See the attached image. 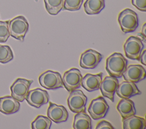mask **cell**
<instances>
[{"mask_svg":"<svg viewBox=\"0 0 146 129\" xmlns=\"http://www.w3.org/2000/svg\"><path fill=\"white\" fill-rule=\"evenodd\" d=\"M127 60L121 53L114 52L106 60V69L110 76L121 77L127 66Z\"/></svg>","mask_w":146,"mask_h":129,"instance_id":"cell-1","label":"cell"},{"mask_svg":"<svg viewBox=\"0 0 146 129\" xmlns=\"http://www.w3.org/2000/svg\"><path fill=\"white\" fill-rule=\"evenodd\" d=\"M121 31L124 33L132 32L139 26V19L137 14L130 9L121 11L117 18Z\"/></svg>","mask_w":146,"mask_h":129,"instance_id":"cell-2","label":"cell"},{"mask_svg":"<svg viewBox=\"0 0 146 129\" xmlns=\"http://www.w3.org/2000/svg\"><path fill=\"white\" fill-rule=\"evenodd\" d=\"M29 27L27 20L22 15L14 18L9 22L10 35L21 41H23Z\"/></svg>","mask_w":146,"mask_h":129,"instance_id":"cell-3","label":"cell"},{"mask_svg":"<svg viewBox=\"0 0 146 129\" xmlns=\"http://www.w3.org/2000/svg\"><path fill=\"white\" fill-rule=\"evenodd\" d=\"M40 85L48 90H55L63 88L62 78L58 72L46 70L39 77Z\"/></svg>","mask_w":146,"mask_h":129,"instance_id":"cell-4","label":"cell"},{"mask_svg":"<svg viewBox=\"0 0 146 129\" xmlns=\"http://www.w3.org/2000/svg\"><path fill=\"white\" fill-rule=\"evenodd\" d=\"M123 48L125 56L127 58L139 60L140 55L144 48V44L140 38L131 36L126 40Z\"/></svg>","mask_w":146,"mask_h":129,"instance_id":"cell-5","label":"cell"},{"mask_svg":"<svg viewBox=\"0 0 146 129\" xmlns=\"http://www.w3.org/2000/svg\"><path fill=\"white\" fill-rule=\"evenodd\" d=\"M87 98L81 90L75 89L70 91L67 98L70 110L75 113L85 112Z\"/></svg>","mask_w":146,"mask_h":129,"instance_id":"cell-6","label":"cell"},{"mask_svg":"<svg viewBox=\"0 0 146 129\" xmlns=\"http://www.w3.org/2000/svg\"><path fill=\"white\" fill-rule=\"evenodd\" d=\"M109 108L105 99L102 96H99L91 101L88 107V112L93 119L97 120L104 118Z\"/></svg>","mask_w":146,"mask_h":129,"instance_id":"cell-7","label":"cell"},{"mask_svg":"<svg viewBox=\"0 0 146 129\" xmlns=\"http://www.w3.org/2000/svg\"><path fill=\"white\" fill-rule=\"evenodd\" d=\"M82 78L81 72L78 69L71 68L66 71L63 76V86L69 92L77 89L81 86Z\"/></svg>","mask_w":146,"mask_h":129,"instance_id":"cell-8","label":"cell"},{"mask_svg":"<svg viewBox=\"0 0 146 129\" xmlns=\"http://www.w3.org/2000/svg\"><path fill=\"white\" fill-rule=\"evenodd\" d=\"M33 82V80L22 78H17L10 86L11 96L18 101L23 102L25 99Z\"/></svg>","mask_w":146,"mask_h":129,"instance_id":"cell-9","label":"cell"},{"mask_svg":"<svg viewBox=\"0 0 146 129\" xmlns=\"http://www.w3.org/2000/svg\"><path fill=\"white\" fill-rule=\"evenodd\" d=\"M103 56L99 52L89 49L80 55L79 64L84 69H94L101 61Z\"/></svg>","mask_w":146,"mask_h":129,"instance_id":"cell-10","label":"cell"},{"mask_svg":"<svg viewBox=\"0 0 146 129\" xmlns=\"http://www.w3.org/2000/svg\"><path fill=\"white\" fill-rule=\"evenodd\" d=\"M25 99L31 106L39 108L42 105L48 103L49 95L47 91L36 88L29 90Z\"/></svg>","mask_w":146,"mask_h":129,"instance_id":"cell-11","label":"cell"},{"mask_svg":"<svg viewBox=\"0 0 146 129\" xmlns=\"http://www.w3.org/2000/svg\"><path fill=\"white\" fill-rule=\"evenodd\" d=\"M119 81L115 77L108 76L102 81L99 89L102 95L110 99L112 102L114 101V94L118 88Z\"/></svg>","mask_w":146,"mask_h":129,"instance_id":"cell-12","label":"cell"},{"mask_svg":"<svg viewBox=\"0 0 146 129\" xmlns=\"http://www.w3.org/2000/svg\"><path fill=\"white\" fill-rule=\"evenodd\" d=\"M122 76L125 81L137 83L145 79L146 72L141 65H130L127 66Z\"/></svg>","mask_w":146,"mask_h":129,"instance_id":"cell-13","label":"cell"},{"mask_svg":"<svg viewBox=\"0 0 146 129\" xmlns=\"http://www.w3.org/2000/svg\"><path fill=\"white\" fill-rule=\"evenodd\" d=\"M47 114V117L56 123L66 122L68 118V111L63 106L52 102H50Z\"/></svg>","mask_w":146,"mask_h":129,"instance_id":"cell-14","label":"cell"},{"mask_svg":"<svg viewBox=\"0 0 146 129\" xmlns=\"http://www.w3.org/2000/svg\"><path fill=\"white\" fill-rule=\"evenodd\" d=\"M117 95L121 98H129L132 96L141 94L135 83L124 81L119 84L116 91Z\"/></svg>","mask_w":146,"mask_h":129,"instance_id":"cell-15","label":"cell"},{"mask_svg":"<svg viewBox=\"0 0 146 129\" xmlns=\"http://www.w3.org/2000/svg\"><path fill=\"white\" fill-rule=\"evenodd\" d=\"M20 109L19 102L12 96L0 97V112L5 114L17 113Z\"/></svg>","mask_w":146,"mask_h":129,"instance_id":"cell-16","label":"cell"},{"mask_svg":"<svg viewBox=\"0 0 146 129\" xmlns=\"http://www.w3.org/2000/svg\"><path fill=\"white\" fill-rule=\"evenodd\" d=\"M103 73L96 74H86L82 78L81 86L88 91L97 90L99 89L100 84L102 81Z\"/></svg>","mask_w":146,"mask_h":129,"instance_id":"cell-17","label":"cell"},{"mask_svg":"<svg viewBox=\"0 0 146 129\" xmlns=\"http://www.w3.org/2000/svg\"><path fill=\"white\" fill-rule=\"evenodd\" d=\"M116 109L122 119H125L136 114L134 102L129 98H122L117 103Z\"/></svg>","mask_w":146,"mask_h":129,"instance_id":"cell-18","label":"cell"},{"mask_svg":"<svg viewBox=\"0 0 146 129\" xmlns=\"http://www.w3.org/2000/svg\"><path fill=\"white\" fill-rule=\"evenodd\" d=\"M122 121L124 129H145L146 127L145 119L135 115L123 119Z\"/></svg>","mask_w":146,"mask_h":129,"instance_id":"cell-19","label":"cell"},{"mask_svg":"<svg viewBox=\"0 0 146 129\" xmlns=\"http://www.w3.org/2000/svg\"><path fill=\"white\" fill-rule=\"evenodd\" d=\"M74 129H91L92 128L91 119L86 112L76 113L74 116L73 122Z\"/></svg>","mask_w":146,"mask_h":129,"instance_id":"cell-20","label":"cell"},{"mask_svg":"<svg viewBox=\"0 0 146 129\" xmlns=\"http://www.w3.org/2000/svg\"><path fill=\"white\" fill-rule=\"evenodd\" d=\"M83 6L86 14L88 15L98 14L104 8L105 0H86Z\"/></svg>","mask_w":146,"mask_h":129,"instance_id":"cell-21","label":"cell"},{"mask_svg":"<svg viewBox=\"0 0 146 129\" xmlns=\"http://www.w3.org/2000/svg\"><path fill=\"white\" fill-rule=\"evenodd\" d=\"M44 2L48 14L55 15L63 9L64 0H44Z\"/></svg>","mask_w":146,"mask_h":129,"instance_id":"cell-22","label":"cell"},{"mask_svg":"<svg viewBox=\"0 0 146 129\" xmlns=\"http://www.w3.org/2000/svg\"><path fill=\"white\" fill-rule=\"evenodd\" d=\"M51 120L48 117L39 115L31 123L33 129H49L51 126Z\"/></svg>","mask_w":146,"mask_h":129,"instance_id":"cell-23","label":"cell"},{"mask_svg":"<svg viewBox=\"0 0 146 129\" xmlns=\"http://www.w3.org/2000/svg\"><path fill=\"white\" fill-rule=\"evenodd\" d=\"M14 56L11 48L9 45L0 44V63L5 64L13 59Z\"/></svg>","mask_w":146,"mask_h":129,"instance_id":"cell-24","label":"cell"},{"mask_svg":"<svg viewBox=\"0 0 146 129\" xmlns=\"http://www.w3.org/2000/svg\"><path fill=\"white\" fill-rule=\"evenodd\" d=\"M83 0H64L62 10L76 11L80 9Z\"/></svg>","mask_w":146,"mask_h":129,"instance_id":"cell-25","label":"cell"},{"mask_svg":"<svg viewBox=\"0 0 146 129\" xmlns=\"http://www.w3.org/2000/svg\"><path fill=\"white\" fill-rule=\"evenodd\" d=\"M9 22V20L0 21V43H5L10 36Z\"/></svg>","mask_w":146,"mask_h":129,"instance_id":"cell-26","label":"cell"},{"mask_svg":"<svg viewBox=\"0 0 146 129\" xmlns=\"http://www.w3.org/2000/svg\"><path fill=\"white\" fill-rule=\"evenodd\" d=\"M131 3L139 10L143 12L146 11V0H131Z\"/></svg>","mask_w":146,"mask_h":129,"instance_id":"cell-27","label":"cell"},{"mask_svg":"<svg viewBox=\"0 0 146 129\" xmlns=\"http://www.w3.org/2000/svg\"><path fill=\"white\" fill-rule=\"evenodd\" d=\"M96 129H114L112 125L107 120H102L99 122L95 128Z\"/></svg>","mask_w":146,"mask_h":129,"instance_id":"cell-28","label":"cell"},{"mask_svg":"<svg viewBox=\"0 0 146 129\" xmlns=\"http://www.w3.org/2000/svg\"><path fill=\"white\" fill-rule=\"evenodd\" d=\"M145 55H146V50L144 49L142 51L139 60L141 63V64H143L144 65H146V61H145Z\"/></svg>","mask_w":146,"mask_h":129,"instance_id":"cell-29","label":"cell"},{"mask_svg":"<svg viewBox=\"0 0 146 129\" xmlns=\"http://www.w3.org/2000/svg\"><path fill=\"white\" fill-rule=\"evenodd\" d=\"M145 26H146V24L144 23V25H143V28H142V30H141V35L145 38Z\"/></svg>","mask_w":146,"mask_h":129,"instance_id":"cell-30","label":"cell"},{"mask_svg":"<svg viewBox=\"0 0 146 129\" xmlns=\"http://www.w3.org/2000/svg\"><path fill=\"white\" fill-rule=\"evenodd\" d=\"M35 1H36V2H37V1H38V0H35Z\"/></svg>","mask_w":146,"mask_h":129,"instance_id":"cell-31","label":"cell"}]
</instances>
